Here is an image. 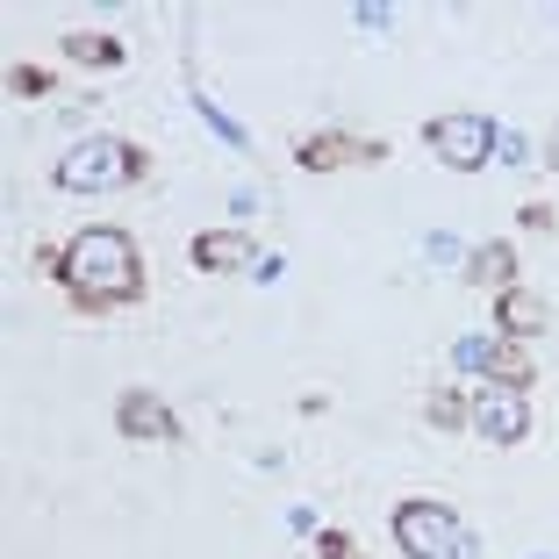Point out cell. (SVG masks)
Returning <instances> with one entry per match:
<instances>
[{
    "instance_id": "cell-17",
    "label": "cell",
    "mask_w": 559,
    "mask_h": 559,
    "mask_svg": "<svg viewBox=\"0 0 559 559\" xmlns=\"http://www.w3.org/2000/svg\"><path fill=\"white\" fill-rule=\"evenodd\" d=\"M545 165H559V130H552V144H545Z\"/></svg>"
},
{
    "instance_id": "cell-2",
    "label": "cell",
    "mask_w": 559,
    "mask_h": 559,
    "mask_svg": "<svg viewBox=\"0 0 559 559\" xmlns=\"http://www.w3.org/2000/svg\"><path fill=\"white\" fill-rule=\"evenodd\" d=\"M151 173V158L130 144V136H80L66 158L50 165V180L66 187V194H122Z\"/></svg>"
},
{
    "instance_id": "cell-3",
    "label": "cell",
    "mask_w": 559,
    "mask_h": 559,
    "mask_svg": "<svg viewBox=\"0 0 559 559\" xmlns=\"http://www.w3.org/2000/svg\"><path fill=\"white\" fill-rule=\"evenodd\" d=\"M395 545H402V559H480V538L460 524V510L430 502V495L395 510Z\"/></svg>"
},
{
    "instance_id": "cell-7",
    "label": "cell",
    "mask_w": 559,
    "mask_h": 559,
    "mask_svg": "<svg viewBox=\"0 0 559 559\" xmlns=\"http://www.w3.org/2000/svg\"><path fill=\"white\" fill-rule=\"evenodd\" d=\"M524 430H531L524 388H480L474 395V438L480 444H524Z\"/></svg>"
},
{
    "instance_id": "cell-1",
    "label": "cell",
    "mask_w": 559,
    "mask_h": 559,
    "mask_svg": "<svg viewBox=\"0 0 559 559\" xmlns=\"http://www.w3.org/2000/svg\"><path fill=\"white\" fill-rule=\"evenodd\" d=\"M58 280H66V295L80 301L86 316L144 301V259H136L130 230H108V223L80 230L66 251H58Z\"/></svg>"
},
{
    "instance_id": "cell-13",
    "label": "cell",
    "mask_w": 559,
    "mask_h": 559,
    "mask_svg": "<svg viewBox=\"0 0 559 559\" xmlns=\"http://www.w3.org/2000/svg\"><path fill=\"white\" fill-rule=\"evenodd\" d=\"M424 424L430 430H460V424H474V402H466L460 388H438V395L424 402Z\"/></svg>"
},
{
    "instance_id": "cell-4",
    "label": "cell",
    "mask_w": 559,
    "mask_h": 559,
    "mask_svg": "<svg viewBox=\"0 0 559 559\" xmlns=\"http://www.w3.org/2000/svg\"><path fill=\"white\" fill-rule=\"evenodd\" d=\"M424 144L438 151L452 173H480L495 158V122L488 116H430L424 122Z\"/></svg>"
},
{
    "instance_id": "cell-9",
    "label": "cell",
    "mask_w": 559,
    "mask_h": 559,
    "mask_svg": "<svg viewBox=\"0 0 559 559\" xmlns=\"http://www.w3.org/2000/svg\"><path fill=\"white\" fill-rule=\"evenodd\" d=\"M545 330H552V301L531 295L524 280L495 295V337H516V345H531V337H545Z\"/></svg>"
},
{
    "instance_id": "cell-16",
    "label": "cell",
    "mask_w": 559,
    "mask_h": 559,
    "mask_svg": "<svg viewBox=\"0 0 559 559\" xmlns=\"http://www.w3.org/2000/svg\"><path fill=\"white\" fill-rule=\"evenodd\" d=\"M552 223H559V215L545 209V201H531V209H524V230H531V237H545V230H552Z\"/></svg>"
},
{
    "instance_id": "cell-14",
    "label": "cell",
    "mask_w": 559,
    "mask_h": 559,
    "mask_svg": "<svg viewBox=\"0 0 559 559\" xmlns=\"http://www.w3.org/2000/svg\"><path fill=\"white\" fill-rule=\"evenodd\" d=\"M8 86H15V94H29V100H36V94L50 100V86H58V80H50L44 66H15V72H8Z\"/></svg>"
},
{
    "instance_id": "cell-5",
    "label": "cell",
    "mask_w": 559,
    "mask_h": 559,
    "mask_svg": "<svg viewBox=\"0 0 559 559\" xmlns=\"http://www.w3.org/2000/svg\"><path fill=\"white\" fill-rule=\"evenodd\" d=\"M452 366L460 373H488V388H531V359L516 337H460Z\"/></svg>"
},
{
    "instance_id": "cell-8",
    "label": "cell",
    "mask_w": 559,
    "mask_h": 559,
    "mask_svg": "<svg viewBox=\"0 0 559 559\" xmlns=\"http://www.w3.org/2000/svg\"><path fill=\"white\" fill-rule=\"evenodd\" d=\"M116 430L130 444H180V424H173V409L151 388H122L116 395Z\"/></svg>"
},
{
    "instance_id": "cell-15",
    "label": "cell",
    "mask_w": 559,
    "mask_h": 559,
    "mask_svg": "<svg viewBox=\"0 0 559 559\" xmlns=\"http://www.w3.org/2000/svg\"><path fill=\"white\" fill-rule=\"evenodd\" d=\"M316 559H359V545L345 531H316Z\"/></svg>"
},
{
    "instance_id": "cell-6",
    "label": "cell",
    "mask_w": 559,
    "mask_h": 559,
    "mask_svg": "<svg viewBox=\"0 0 559 559\" xmlns=\"http://www.w3.org/2000/svg\"><path fill=\"white\" fill-rule=\"evenodd\" d=\"M388 144L380 136H345V130H316L295 144V165L301 173H345V165H380Z\"/></svg>"
},
{
    "instance_id": "cell-11",
    "label": "cell",
    "mask_w": 559,
    "mask_h": 559,
    "mask_svg": "<svg viewBox=\"0 0 559 559\" xmlns=\"http://www.w3.org/2000/svg\"><path fill=\"white\" fill-rule=\"evenodd\" d=\"M466 280H474V287H488V295L516 287V251L510 245H474V251H466Z\"/></svg>"
},
{
    "instance_id": "cell-10",
    "label": "cell",
    "mask_w": 559,
    "mask_h": 559,
    "mask_svg": "<svg viewBox=\"0 0 559 559\" xmlns=\"http://www.w3.org/2000/svg\"><path fill=\"white\" fill-rule=\"evenodd\" d=\"M187 259H194V273H251V265H259V245H251L245 230H201L194 245H187Z\"/></svg>"
},
{
    "instance_id": "cell-12",
    "label": "cell",
    "mask_w": 559,
    "mask_h": 559,
    "mask_svg": "<svg viewBox=\"0 0 559 559\" xmlns=\"http://www.w3.org/2000/svg\"><path fill=\"white\" fill-rule=\"evenodd\" d=\"M66 58H72V66H100V72H116L122 58H130V50H122L116 36H100V29H72V36H66Z\"/></svg>"
}]
</instances>
